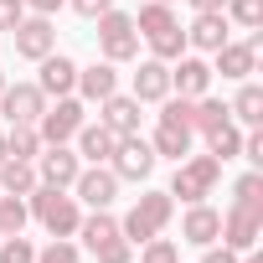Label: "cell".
I'll use <instances>...</instances> for the list:
<instances>
[{
	"mask_svg": "<svg viewBox=\"0 0 263 263\" xmlns=\"http://www.w3.org/2000/svg\"><path fill=\"white\" fill-rule=\"evenodd\" d=\"M165 217H171V196H165V191H150V196H140V206L124 217V232H129V242H150V237L165 227Z\"/></svg>",
	"mask_w": 263,
	"mask_h": 263,
	"instance_id": "6da1fadb",
	"label": "cell"
},
{
	"mask_svg": "<svg viewBox=\"0 0 263 263\" xmlns=\"http://www.w3.org/2000/svg\"><path fill=\"white\" fill-rule=\"evenodd\" d=\"M98 42H103V52H108L114 62H124V57H135V52H140L135 21L119 16V11H103V16H98Z\"/></svg>",
	"mask_w": 263,
	"mask_h": 263,
	"instance_id": "7a4b0ae2",
	"label": "cell"
},
{
	"mask_svg": "<svg viewBox=\"0 0 263 263\" xmlns=\"http://www.w3.org/2000/svg\"><path fill=\"white\" fill-rule=\"evenodd\" d=\"M217 176H222V160H217V155H201V160H191V165L176 171V186H171V191L186 196V201H201V196L212 191Z\"/></svg>",
	"mask_w": 263,
	"mask_h": 263,
	"instance_id": "3957f363",
	"label": "cell"
},
{
	"mask_svg": "<svg viewBox=\"0 0 263 263\" xmlns=\"http://www.w3.org/2000/svg\"><path fill=\"white\" fill-rule=\"evenodd\" d=\"M150 165H155V155H150L145 140L124 135V145H114V176H124V181H145Z\"/></svg>",
	"mask_w": 263,
	"mask_h": 263,
	"instance_id": "277c9868",
	"label": "cell"
},
{
	"mask_svg": "<svg viewBox=\"0 0 263 263\" xmlns=\"http://www.w3.org/2000/svg\"><path fill=\"white\" fill-rule=\"evenodd\" d=\"M52 42H57V31H52V21L47 16H31V21H16V52L21 57H47L52 52Z\"/></svg>",
	"mask_w": 263,
	"mask_h": 263,
	"instance_id": "5b68a950",
	"label": "cell"
},
{
	"mask_svg": "<svg viewBox=\"0 0 263 263\" xmlns=\"http://www.w3.org/2000/svg\"><path fill=\"white\" fill-rule=\"evenodd\" d=\"M36 217H42L52 232H72V227H78V206H72V196H57V186L36 191Z\"/></svg>",
	"mask_w": 263,
	"mask_h": 263,
	"instance_id": "8992f818",
	"label": "cell"
},
{
	"mask_svg": "<svg viewBox=\"0 0 263 263\" xmlns=\"http://www.w3.org/2000/svg\"><path fill=\"white\" fill-rule=\"evenodd\" d=\"M47 119H42V140H52V145H62L67 135H78L83 129V108L72 103V98H62L57 108H42Z\"/></svg>",
	"mask_w": 263,
	"mask_h": 263,
	"instance_id": "52a82bcc",
	"label": "cell"
},
{
	"mask_svg": "<svg viewBox=\"0 0 263 263\" xmlns=\"http://www.w3.org/2000/svg\"><path fill=\"white\" fill-rule=\"evenodd\" d=\"M0 98H6V119H11V124L42 119V88H36V83H16V88H6Z\"/></svg>",
	"mask_w": 263,
	"mask_h": 263,
	"instance_id": "ba28073f",
	"label": "cell"
},
{
	"mask_svg": "<svg viewBox=\"0 0 263 263\" xmlns=\"http://www.w3.org/2000/svg\"><path fill=\"white\" fill-rule=\"evenodd\" d=\"M186 42H191V47H201V52H217V47H227V16H217V11H201V16H196V26L186 31Z\"/></svg>",
	"mask_w": 263,
	"mask_h": 263,
	"instance_id": "9c48e42d",
	"label": "cell"
},
{
	"mask_svg": "<svg viewBox=\"0 0 263 263\" xmlns=\"http://www.w3.org/2000/svg\"><path fill=\"white\" fill-rule=\"evenodd\" d=\"M42 181H47V186H57V191H62V186H72V181H78V155H72V150H62V145H52V150L42 155Z\"/></svg>",
	"mask_w": 263,
	"mask_h": 263,
	"instance_id": "30bf717a",
	"label": "cell"
},
{
	"mask_svg": "<svg viewBox=\"0 0 263 263\" xmlns=\"http://www.w3.org/2000/svg\"><path fill=\"white\" fill-rule=\"evenodd\" d=\"M181 232H186V242L206 248L212 237H222V212H212V206H191L186 222H181Z\"/></svg>",
	"mask_w": 263,
	"mask_h": 263,
	"instance_id": "8fae6325",
	"label": "cell"
},
{
	"mask_svg": "<svg viewBox=\"0 0 263 263\" xmlns=\"http://www.w3.org/2000/svg\"><path fill=\"white\" fill-rule=\"evenodd\" d=\"M103 124L114 129V135H135L140 129V98H103Z\"/></svg>",
	"mask_w": 263,
	"mask_h": 263,
	"instance_id": "7c38bea8",
	"label": "cell"
},
{
	"mask_svg": "<svg viewBox=\"0 0 263 263\" xmlns=\"http://www.w3.org/2000/svg\"><path fill=\"white\" fill-rule=\"evenodd\" d=\"M222 232H227L232 248H253V242H258V212H253V206H232V212L222 217Z\"/></svg>",
	"mask_w": 263,
	"mask_h": 263,
	"instance_id": "4fadbf2b",
	"label": "cell"
},
{
	"mask_svg": "<svg viewBox=\"0 0 263 263\" xmlns=\"http://www.w3.org/2000/svg\"><path fill=\"white\" fill-rule=\"evenodd\" d=\"M72 83H78L72 57H52V52H47V57H42V83H36V88H42V93H67Z\"/></svg>",
	"mask_w": 263,
	"mask_h": 263,
	"instance_id": "5bb4252c",
	"label": "cell"
},
{
	"mask_svg": "<svg viewBox=\"0 0 263 263\" xmlns=\"http://www.w3.org/2000/svg\"><path fill=\"white\" fill-rule=\"evenodd\" d=\"M206 83H212V67H206L201 57H181V67L171 72V88H181L186 98H191V93H206Z\"/></svg>",
	"mask_w": 263,
	"mask_h": 263,
	"instance_id": "9a60e30c",
	"label": "cell"
},
{
	"mask_svg": "<svg viewBox=\"0 0 263 263\" xmlns=\"http://www.w3.org/2000/svg\"><path fill=\"white\" fill-rule=\"evenodd\" d=\"M114 186H119L114 171H88V176H78V196H83L88 206H108V201H114Z\"/></svg>",
	"mask_w": 263,
	"mask_h": 263,
	"instance_id": "2e32d148",
	"label": "cell"
},
{
	"mask_svg": "<svg viewBox=\"0 0 263 263\" xmlns=\"http://www.w3.org/2000/svg\"><path fill=\"white\" fill-rule=\"evenodd\" d=\"M171 93V67L165 62H145L135 72V98H165Z\"/></svg>",
	"mask_w": 263,
	"mask_h": 263,
	"instance_id": "e0dca14e",
	"label": "cell"
},
{
	"mask_svg": "<svg viewBox=\"0 0 263 263\" xmlns=\"http://www.w3.org/2000/svg\"><path fill=\"white\" fill-rule=\"evenodd\" d=\"M155 150L181 160V155L191 150V124H165V119H160V129H155Z\"/></svg>",
	"mask_w": 263,
	"mask_h": 263,
	"instance_id": "ac0fdd59",
	"label": "cell"
},
{
	"mask_svg": "<svg viewBox=\"0 0 263 263\" xmlns=\"http://www.w3.org/2000/svg\"><path fill=\"white\" fill-rule=\"evenodd\" d=\"M114 145H119V135H114L108 124H88V129H83V155H88V160H108Z\"/></svg>",
	"mask_w": 263,
	"mask_h": 263,
	"instance_id": "d6986e66",
	"label": "cell"
},
{
	"mask_svg": "<svg viewBox=\"0 0 263 263\" xmlns=\"http://www.w3.org/2000/svg\"><path fill=\"white\" fill-rule=\"evenodd\" d=\"M217 67H222V78H248L253 72V47L242 42V47H217Z\"/></svg>",
	"mask_w": 263,
	"mask_h": 263,
	"instance_id": "ffe728a7",
	"label": "cell"
},
{
	"mask_svg": "<svg viewBox=\"0 0 263 263\" xmlns=\"http://www.w3.org/2000/svg\"><path fill=\"white\" fill-rule=\"evenodd\" d=\"M78 83H83V93H88V98H108L119 78H114V67H108V62H93L88 72H78Z\"/></svg>",
	"mask_w": 263,
	"mask_h": 263,
	"instance_id": "44dd1931",
	"label": "cell"
},
{
	"mask_svg": "<svg viewBox=\"0 0 263 263\" xmlns=\"http://www.w3.org/2000/svg\"><path fill=\"white\" fill-rule=\"evenodd\" d=\"M108 237H119V222L98 206V217H88V222H83V242H88V248H103Z\"/></svg>",
	"mask_w": 263,
	"mask_h": 263,
	"instance_id": "7402d4cb",
	"label": "cell"
},
{
	"mask_svg": "<svg viewBox=\"0 0 263 263\" xmlns=\"http://www.w3.org/2000/svg\"><path fill=\"white\" fill-rule=\"evenodd\" d=\"M145 36H155V31H165V26H176L171 21V6H165V0H150V6H140V21H135Z\"/></svg>",
	"mask_w": 263,
	"mask_h": 263,
	"instance_id": "603a6c76",
	"label": "cell"
},
{
	"mask_svg": "<svg viewBox=\"0 0 263 263\" xmlns=\"http://www.w3.org/2000/svg\"><path fill=\"white\" fill-rule=\"evenodd\" d=\"M206 140H212V155H217V160H232V155L242 150V140H237V129H232V124L206 129Z\"/></svg>",
	"mask_w": 263,
	"mask_h": 263,
	"instance_id": "cb8c5ba5",
	"label": "cell"
},
{
	"mask_svg": "<svg viewBox=\"0 0 263 263\" xmlns=\"http://www.w3.org/2000/svg\"><path fill=\"white\" fill-rule=\"evenodd\" d=\"M36 135H31V124H11V140H6V155H16V160H31L36 155Z\"/></svg>",
	"mask_w": 263,
	"mask_h": 263,
	"instance_id": "d4e9b609",
	"label": "cell"
},
{
	"mask_svg": "<svg viewBox=\"0 0 263 263\" xmlns=\"http://www.w3.org/2000/svg\"><path fill=\"white\" fill-rule=\"evenodd\" d=\"M0 181H6V191H31L36 186V176H31L26 160H0Z\"/></svg>",
	"mask_w": 263,
	"mask_h": 263,
	"instance_id": "484cf974",
	"label": "cell"
},
{
	"mask_svg": "<svg viewBox=\"0 0 263 263\" xmlns=\"http://www.w3.org/2000/svg\"><path fill=\"white\" fill-rule=\"evenodd\" d=\"M150 47H155V57H181L186 52V31L181 26H165V31L150 36Z\"/></svg>",
	"mask_w": 263,
	"mask_h": 263,
	"instance_id": "4316f807",
	"label": "cell"
},
{
	"mask_svg": "<svg viewBox=\"0 0 263 263\" xmlns=\"http://www.w3.org/2000/svg\"><path fill=\"white\" fill-rule=\"evenodd\" d=\"M227 114H237L242 124H258V119H263V93H258V88H242V93H237V103H232Z\"/></svg>",
	"mask_w": 263,
	"mask_h": 263,
	"instance_id": "83f0119b",
	"label": "cell"
},
{
	"mask_svg": "<svg viewBox=\"0 0 263 263\" xmlns=\"http://www.w3.org/2000/svg\"><path fill=\"white\" fill-rule=\"evenodd\" d=\"M0 263H36V248L16 232V237H6V242H0Z\"/></svg>",
	"mask_w": 263,
	"mask_h": 263,
	"instance_id": "f1b7e54d",
	"label": "cell"
},
{
	"mask_svg": "<svg viewBox=\"0 0 263 263\" xmlns=\"http://www.w3.org/2000/svg\"><path fill=\"white\" fill-rule=\"evenodd\" d=\"M191 124H196V129H217V124H227V103H212V98L196 103V108H191Z\"/></svg>",
	"mask_w": 263,
	"mask_h": 263,
	"instance_id": "f546056e",
	"label": "cell"
},
{
	"mask_svg": "<svg viewBox=\"0 0 263 263\" xmlns=\"http://www.w3.org/2000/svg\"><path fill=\"white\" fill-rule=\"evenodd\" d=\"M21 227H26V206H21V201H0V232L16 237Z\"/></svg>",
	"mask_w": 263,
	"mask_h": 263,
	"instance_id": "4dcf8cb0",
	"label": "cell"
},
{
	"mask_svg": "<svg viewBox=\"0 0 263 263\" xmlns=\"http://www.w3.org/2000/svg\"><path fill=\"white\" fill-rule=\"evenodd\" d=\"M258 191H263V181H258V176H242V181H237V206H253V212H258V201H263Z\"/></svg>",
	"mask_w": 263,
	"mask_h": 263,
	"instance_id": "1f68e13d",
	"label": "cell"
},
{
	"mask_svg": "<svg viewBox=\"0 0 263 263\" xmlns=\"http://www.w3.org/2000/svg\"><path fill=\"white\" fill-rule=\"evenodd\" d=\"M93 253H98V263H129V242H124V237H108V242L93 248Z\"/></svg>",
	"mask_w": 263,
	"mask_h": 263,
	"instance_id": "d6a6232c",
	"label": "cell"
},
{
	"mask_svg": "<svg viewBox=\"0 0 263 263\" xmlns=\"http://www.w3.org/2000/svg\"><path fill=\"white\" fill-rule=\"evenodd\" d=\"M145 263H181V258H176V242H165V237H150V248H145Z\"/></svg>",
	"mask_w": 263,
	"mask_h": 263,
	"instance_id": "836d02e7",
	"label": "cell"
},
{
	"mask_svg": "<svg viewBox=\"0 0 263 263\" xmlns=\"http://www.w3.org/2000/svg\"><path fill=\"white\" fill-rule=\"evenodd\" d=\"M232 16H237L242 26H258V16H263V0H232Z\"/></svg>",
	"mask_w": 263,
	"mask_h": 263,
	"instance_id": "e575fe53",
	"label": "cell"
},
{
	"mask_svg": "<svg viewBox=\"0 0 263 263\" xmlns=\"http://www.w3.org/2000/svg\"><path fill=\"white\" fill-rule=\"evenodd\" d=\"M36 263H78V253H72L67 242H52L47 253H36Z\"/></svg>",
	"mask_w": 263,
	"mask_h": 263,
	"instance_id": "d590c367",
	"label": "cell"
},
{
	"mask_svg": "<svg viewBox=\"0 0 263 263\" xmlns=\"http://www.w3.org/2000/svg\"><path fill=\"white\" fill-rule=\"evenodd\" d=\"M21 21V0H0V31H16Z\"/></svg>",
	"mask_w": 263,
	"mask_h": 263,
	"instance_id": "8d00e7d4",
	"label": "cell"
},
{
	"mask_svg": "<svg viewBox=\"0 0 263 263\" xmlns=\"http://www.w3.org/2000/svg\"><path fill=\"white\" fill-rule=\"evenodd\" d=\"M72 6H78V11H83V16H103V11H108V6H114V0H72Z\"/></svg>",
	"mask_w": 263,
	"mask_h": 263,
	"instance_id": "74e56055",
	"label": "cell"
},
{
	"mask_svg": "<svg viewBox=\"0 0 263 263\" xmlns=\"http://www.w3.org/2000/svg\"><path fill=\"white\" fill-rule=\"evenodd\" d=\"M206 263H237V258H232L227 248H212V253H206Z\"/></svg>",
	"mask_w": 263,
	"mask_h": 263,
	"instance_id": "f35d334b",
	"label": "cell"
},
{
	"mask_svg": "<svg viewBox=\"0 0 263 263\" xmlns=\"http://www.w3.org/2000/svg\"><path fill=\"white\" fill-rule=\"evenodd\" d=\"M191 6H196V11H222L227 0H191Z\"/></svg>",
	"mask_w": 263,
	"mask_h": 263,
	"instance_id": "ab89813d",
	"label": "cell"
},
{
	"mask_svg": "<svg viewBox=\"0 0 263 263\" xmlns=\"http://www.w3.org/2000/svg\"><path fill=\"white\" fill-rule=\"evenodd\" d=\"M31 6H36V11L47 16V11H57V6H62V0H31Z\"/></svg>",
	"mask_w": 263,
	"mask_h": 263,
	"instance_id": "60d3db41",
	"label": "cell"
},
{
	"mask_svg": "<svg viewBox=\"0 0 263 263\" xmlns=\"http://www.w3.org/2000/svg\"><path fill=\"white\" fill-rule=\"evenodd\" d=\"M0 160H6V135H0Z\"/></svg>",
	"mask_w": 263,
	"mask_h": 263,
	"instance_id": "b9f144b4",
	"label": "cell"
},
{
	"mask_svg": "<svg viewBox=\"0 0 263 263\" xmlns=\"http://www.w3.org/2000/svg\"><path fill=\"white\" fill-rule=\"evenodd\" d=\"M0 93H6V78H0Z\"/></svg>",
	"mask_w": 263,
	"mask_h": 263,
	"instance_id": "7bdbcfd3",
	"label": "cell"
},
{
	"mask_svg": "<svg viewBox=\"0 0 263 263\" xmlns=\"http://www.w3.org/2000/svg\"><path fill=\"white\" fill-rule=\"evenodd\" d=\"M248 263H258V258H248Z\"/></svg>",
	"mask_w": 263,
	"mask_h": 263,
	"instance_id": "ee69618b",
	"label": "cell"
},
{
	"mask_svg": "<svg viewBox=\"0 0 263 263\" xmlns=\"http://www.w3.org/2000/svg\"><path fill=\"white\" fill-rule=\"evenodd\" d=\"M165 6H171V0H165Z\"/></svg>",
	"mask_w": 263,
	"mask_h": 263,
	"instance_id": "f6af8a7d",
	"label": "cell"
}]
</instances>
